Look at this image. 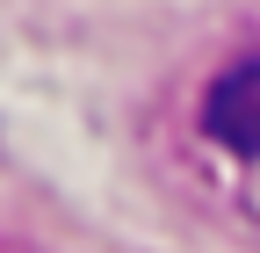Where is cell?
<instances>
[{
	"instance_id": "obj_1",
	"label": "cell",
	"mask_w": 260,
	"mask_h": 253,
	"mask_svg": "<svg viewBox=\"0 0 260 253\" xmlns=\"http://www.w3.org/2000/svg\"><path fill=\"white\" fill-rule=\"evenodd\" d=\"M203 131L239 152V160H260V58H246V66H232L210 94H203Z\"/></svg>"
}]
</instances>
